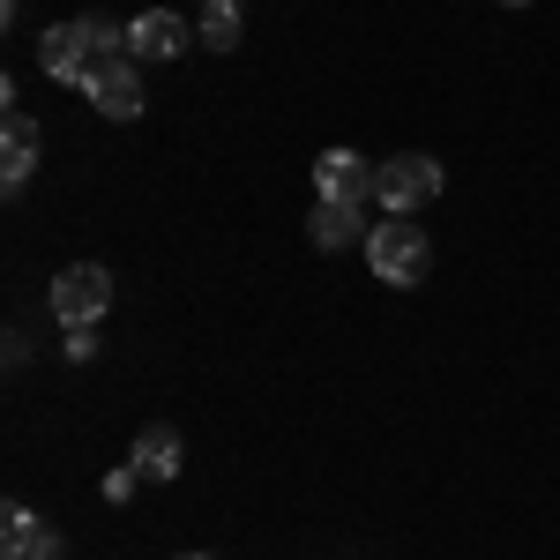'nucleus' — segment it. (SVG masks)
I'll use <instances>...</instances> for the list:
<instances>
[{
    "instance_id": "3",
    "label": "nucleus",
    "mask_w": 560,
    "mask_h": 560,
    "mask_svg": "<svg viewBox=\"0 0 560 560\" xmlns=\"http://www.w3.org/2000/svg\"><path fill=\"white\" fill-rule=\"evenodd\" d=\"M374 202L388 217H419L427 202H441V158L427 150H396L382 173H374Z\"/></svg>"
},
{
    "instance_id": "13",
    "label": "nucleus",
    "mask_w": 560,
    "mask_h": 560,
    "mask_svg": "<svg viewBox=\"0 0 560 560\" xmlns=\"http://www.w3.org/2000/svg\"><path fill=\"white\" fill-rule=\"evenodd\" d=\"M31 530H38V516H31L23 501H8V516H0V538L15 546V538H31Z\"/></svg>"
},
{
    "instance_id": "7",
    "label": "nucleus",
    "mask_w": 560,
    "mask_h": 560,
    "mask_svg": "<svg viewBox=\"0 0 560 560\" xmlns=\"http://www.w3.org/2000/svg\"><path fill=\"white\" fill-rule=\"evenodd\" d=\"M31 173H38V120L23 105H8V120H0V187L15 195Z\"/></svg>"
},
{
    "instance_id": "15",
    "label": "nucleus",
    "mask_w": 560,
    "mask_h": 560,
    "mask_svg": "<svg viewBox=\"0 0 560 560\" xmlns=\"http://www.w3.org/2000/svg\"><path fill=\"white\" fill-rule=\"evenodd\" d=\"M501 8H530V0H501Z\"/></svg>"
},
{
    "instance_id": "5",
    "label": "nucleus",
    "mask_w": 560,
    "mask_h": 560,
    "mask_svg": "<svg viewBox=\"0 0 560 560\" xmlns=\"http://www.w3.org/2000/svg\"><path fill=\"white\" fill-rule=\"evenodd\" d=\"M374 173H382V165H366L359 150L337 142V150L314 158V195H322V202H345V210H366V202H374Z\"/></svg>"
},
{
    "instance_id": "8",
    "label": "nucleus",
    "mask_w": 560,
    "mask_h": 560,
    "mask_svg": "<svg viewBox=\"0 0 560 560\" xmlns=\"http://www.w3.org/2000/svg\"><path fill=\"white\" fill-rule=\"evenodd\" d=\"M187 38H195V31H187L179 15H165V8H150V15H135V23H128V52H135V60H179Z\"/></svg>"
},
{
    "instance_id": "16",
    "label": "nucleus",
    "mask_w": 560,
    "mask_h": 560,
    "mask_svg": "<svg viewBox=\"0 0 560 560\" xmlns=\"http://www.w3.org/2000/svg\"><path fill=\"white\" fill-rule=\"evenodd\" d=\"M179 560H210V553H179Z\"/></svg>"
},
{
    "instance_id": "14",
    "label": "nucleus",
    "mask_w": 560,
    "mask_h": 560,
    "mask_svg": "<svg viewBox=\"0 0 560 560\" xmlns=\"http://www.w3.org/2000/svg\"><path fill=\"white\" fill-rule=\"evenodd\" d=\"M90 351H97V337H90V329H68V359H75V366H83Z\"/></svg>"
},
{
    "instance_id": "9",
    "label": "nucleus",
    "mask_w": 560,
    "mask_h": 560,
    "mask_svg": "<svg viewBox=\"0 0 560 560\" xmlns=\"http://www.w3.org/2000/svg\"><path fill=\"white\" fill-rule=\"evenodd\" d=\"M306 240H314L322 255H337V247H359V240H366V210H345V202H314V217H306Z\"/></svg>"
},
{
    "instance_id": "11",
    "label": "nucleus",
    "mask_w": 560,
    "mask_h": 560,
    "mask_svg": "<svg viewBox=\"0 0 560 560\" xmlns=\"http://www.w3.org/2000/svg\"><path fill=\"white\" fill-rule=\"evenodd\" d=\"M240 38H247V23H240V0H202V45L232 52Z\"/></svg>"
},
{
    "instance_id": "4",
    "label": "nucleus",
    "mask_w": 560,
    "mask_h": 560,
    "mask_svg": "<svg viewBox=\"0 0 560 560\" xmlns=\"http://www.w3.org/2000/svg\"><path fill=\"white\" fill-rule=\"evenodd\" d=\"M105 306H113V269L105 261H68L52 277V322L60 329H97Z\"/></svg>"
},
{
    "instance_id": "6",
    "label": "nucleus",
    "mask_w": 560,
    "mask_h": 560,
    "mask_svg": "<svg viewBox=\"0 0 560 560\" xmlns=\"http://www.w3.org/2000/svg\"><path fill=\"white\" fill-rule=\"evenodd\" d=\"M83 97L105 113V120H135L142 113V75H135V52H113L83 75Z\"/></svg>"
},
{
    "instance_id": "1",
    "label": "nucleus",
    "mask_w": 560,
    "mask_h": 560,
    "mask_svg": "<svg viewBox=\"0 0 560 560\" xmlns=\"http://www.w3.org/2000/svg\"><path fill=\"white\" fill-rule=\"evenodd\" d=\"M113 52H128V31H113L105 15H75V23H52L38 38V60L52 83H83L97 60H113Z\"/></svg>"
},
{
    "instance_id": "12",
    "label": "nucleus",
    "mask_w": 560,
    "mask_h": 560,
    "mask_svg": "<svg viewBox=\"0 0 560 560\" xmlns=\"http://www.w3.org/2000/svg\"><path fill=\"white\" fill-rule=\"evenodd\" d=\"M135 486H142V471H135V464H113V471H105V501L120 509V501H128Z\"/></svg>"
},
{
    "instance_id": "2",
    "label": "nucleus",
    "mask_w": 560,
    "mask_h": 560,
    "mask_svg": "<svg viewBox=\"0 0 560 560\" xmlns=\"http://www.w3.org/2000/svg\"><path fill=\"white\" fill-rule=\"evenodd\" d=\"M366 269H374V284H427L433 269V240L427 224H411V217H388V224H374L366 232Z\"/></svg>"
},
{
    "instance_id": "10",
    "label": "nucleus",
    "mask_w": 560,
    "mask_h": 560,
    "mask_svg": "<svg viewBox=\"0 0 560 560\" xmlns=\"http://www.w3.org/2000/svg\"><path fill=\"white\" fill-rule=\"evenodd\" d=\"M142 478H158V486H173L179 478V433L173 427H142L135 433V456H128Z\"/></svg>"
}]
</instances>
